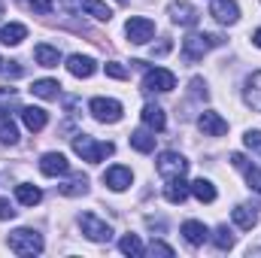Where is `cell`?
Returning a JSON list of instances; mask_svg holds the SVG:
<instances>
[{
	"label": "cell",
	"instance_id": "cell-1",
	"mask_svg": "<svg viewBox=\"0 0 261 258\" xmlns=\"http://www.w3.org/2000/svg\"><path fill=\"white\" fill-rule=\"evenodd\" d=\"M222 43H225L222 34H192V37L182 40V61H186V64H195V61H200L210 49H219Z\"/></svg>",
	"mask_w": 261,
	"mask_h": 258
},
{
	"label": "cell",
	"instance_id": "cell-2",
	"mask_svg": "<svg viewBox=\"0 0 261 258\" xmlns=\"http://www.w3.org/2000/svg\"><path fill=\"white\" fill-rule=\"evenodd\" d=\"M73 152L82 155V161L97 164V161H103L107 155H113L116 146H113V143H97V140H91L88 134H76V137H73Z\"/></svg>",
	"mask_w": 261,
	"mask_h": 258
},
{
	"label": "cell",
	"instance_id": "cell-3",
	"mask_svg": "<svg viewBox=\"0 0 261 258\" xmlns=\"http://www.w3.org/2000/svg\"><path fill=\"white\" fill-rule=\"evenodd\" d=\"M9 249L15 255H40L43 252V237L31 228H18L9 234Z\"/></svg>",
	"mask_w": 261,
	"mask_h": 258
},
{
	"label": "cell",
	"instance_id": "cell-4",
	"mask_svg": "<svg viewBox=\"0 0 261 258\" xmlns=\"http://www.w3.org/2000/svg\"><path fill=\"white\" fill-rule=\"evenodd\" d=\"M79 228H82V234H85L88 240H94V243H107V240L113 237V228H110L100 216H94V213H82V216H79Z\"/></svg>",
	"mask_w": 261,
	"mask_h": 258
},
{
	"label": "cell",
	"instance_id": "cell-5",
	"mask_svg": "<svg viewBox=\"0 0 261 258\" xmlns=\"http://www.w3.org/2000/svg\"><path fill=\"white\" fill-rule=\"evenodd\" d=\"M88 110H91V116H94L97 122H107V125L122 122V104L113 100V97H94V100L88 104Z\"/></svg>",
	"mask_w": 261,
	"mask_h": 258
},
{
	"label": "cell",
	"instance_id": "cell-6",
	"mask_svg": "<svg viewBox=\"0 0 261 258\" xmlns=\"http://www.w3.org/2000/svg\"><path fill=\"white\" fill-rule=\"evenodd\" d=\"M176 88V76L164 67H155V70H146L143 76V91H173Z\"/></svg>",
	"mask_w": 261,
	"mask_h": 258
},
{
	"label": "cell",
	"instance_id": "cell-7",
	"mask_svg": "<svg viewBox=\"0 0 261 258\" xmlns=\"http://www.w3.org/2000/svg\"><path fill=\"white\" fill-rule=\"evenodd\" d=\"M125 34H128L130 43H137V46H146V43L152 40V34H155V21H152V18H146V15L128 18V24H125Z\"/></svg>",
	"mask_w": 261,
	"mask_h": 258
},
{
	"label": "cell",
	"instance_id": "cell-8",
	"mask_svg": "<svg viewBox=\"0 0 261 258\" xmlns=\"http://www.w3.org/2000/svg\"><path fill=\"white\" fill-rule=\"evenodd\" d=\"M189 170V161L179 155V152H161L158 155V173L164 179H173V176H182Z\"/></svg>",
	"mask_w": 261,
	"mask_h": 258
},
{
	"label": "cell",
	"instance_id": "cell-9",
	"mask_svg": "<svg viewBox=\"0 0 261 258\" xmlns=\"http://www.w3.org/2000/svg\"><path fill=\"white\" fill-rule=\"evenodd\" d=\"M167 12H170V21H173V24H182V28H195L197 18H200V15H197V9H195V6H189L186 0L170 3V9H167Z\"/></svg>",
	"mask_w": 261,
	"mask_h": 258
},
{
	"label": "cell",
	"instance_id": "cell-10",
	"mask_svg": "<svg viewBox=\"0 0 261 258\" xmlns=\"http://www.w3.org/2000/svg\"><path fill=\"white\" fill-rule=\"evenodd\" d=\"M197 128L203 131L206 137H222V134H228V122H225L219 113L206 110V113H200V116H197Z\"/></svg>",
	"mask_w": 261,
	"mask_h": 258
},
{
	"label": "cell",
	"instance_id": "cell-11",
	"mask_svg": "<svg viewBox=\"0 0 261 258\" xmlns=\"http://www.w3.org/2000/svg\"><path fill=\"white\" fill-rule=\"evenodd\" d=\"M213 18L219 21V24H234L237 18H240V6H237V0H213Z\"/></svg>",
	"mask_w": 261,
	"mask_h": 258
},
{
	"label": "cell",
	"instance_id": "cell-12",
	"mask_svg": "<svg viewBox=\"0 0 261 258\" xmlns=\"http://www.w3.org/2000/svg\"><path fill=\"white\" fill-rule=\"evenodd\" d=\"M40 170L46 176H64V173H70V161H67L61 152H46L43 161H40Z\"/></svg>",
	"mask_w": 261,
	"mask_h": 258
},
{
	"label": "cell",
	"instance_id": "cell-13",
	"mask_svg": "<svg viewBox=\"0 0 261 258\" xmlns=\"http://www.w3.org/2000/svg\"><path fill=\"white\" fill-rule=\"evenodd\" d=\"M130 179H134L130 167H122V164H116V167H110V170L103 173V186H110L113 192H125L130 186Z\"/></svg>",
	"mask_w": 261,
	"mask_h": 258
},
{
	"label": "cell",
	"instance_id": "cell-14",
	"mask_svg": "<svg viewBox=\"0 0 261 258\" xmlns=\"http://www.w3.org/2000/svg\"><path fill=\"white\" fill-rule=\"evenodd\" d=\"M67 70H70L76 79H88V76H94L97 64H94V58H88V55H70V58H67Z\"/></svg>",
	"mask_w": 261,
	"mask_h": 258
},
{
	"label": "cell",
	"instance_id": "cell-15",
	"mask_svg": "<svg viewBox=\"0 0 261 258\" xmlns=\"http://www.w3.org/2000/svg\"><path fill=\"white\" fill-rule=\"evenodd\" d=\"M21 122H24V128L28 131H43L46 128V122H49V113L43 110V107H21Z\"/></svg>",
	"mask_w": 261,
	"mask_h": 258
},
{
	"label": "cell",
	"instance_id": "cell-16",
	"mask_svg": "<svg viewBox=\"0 0 261 258\" xmlns=\"http://www.w3.org/2000/svg\"><path fill=\"white\" fill-rule=\"evenodd\" d=\"M70 6H76V9H82V12H88V15H94L97 21H110V18H113V9H110L107 3H100V0H73Z\"/></svg>",
	"mask_w": 261,
	"mask_h": 258
},
{
	"label": "cell",
	"instance_id": "cell-17",
	"mask_svg": "<svg viewBox=\"0 0 261 258\" xmlns=\"http://www.w3.org/2000/svg\"><path fill=\"white\" fill-rule=\"evenodd\" d=\"M192 194L189 189V183L182 179V176H173V179H167V186H164V197L170 200V203H186V197Z\"/></svg>",
	"mask_w": 261,
	"mask_h": 258
},
{
	"label": "cell",
	"instance_id": "cell-18",
	"mask_svg": "<svg viewBox=\"0 0 261 258\" xmlns=\"http://www.w3.org/2000/svg\"><path fill=\"white\" fill-rule=\"evenodd\" d=\"M182 237H186L192 246H203V240L210 237V231H206V225H203V222L189 219V222H182Z\"/></svg>",
	"mask_w": 261,
	"mask_h": 258
},
{
	"label": "cell",
	"instance_id": "cell-19",
	"mask_svg": "<svg viewBox=\"0 0 261 258\" xmlns=\"http://www.w3.org/2000/svg\"><path fill=\"white\" fill-rule=\"evenodd\" d=\"M34 61L40 67H58L61 64V52H58L55 46H49V43H40V46L34 49Z\"/></svg>",
	"mask_w": 261,
	"mask_h": 258
},
{
	"label": "cell",
	"instance_id": "cell-20",
	"mask_svg": "<svg viewBox=\"0 0 261 258\" xmlns=\"http://www.w3.org/2000/svg\"><path fill=\"white\" fill-rule=\"evenodd\" d=\"M143 125L152 131H164L167 128V119H164V110L155 107V104H146L143 107Z\"/></svg>",
	"mask_w": 261,
	"mask_h": 258
},
{
	"label": "cell",
	"instance_id": "cell-21",
	"mask_svg": "<svg viewBox=\"0 0 261 258\" xmlns=\"http://www.w3.org/2000/svg\"><path fill=\"white\" fill-rule=\"evenodd\" d=\"M24 37H28V28H24V24H18V21H12V24H3V28H0V43H3V46H18Z\"/></svg>",
	"mask_w": 261,
	"mask_h": 258
},
{
	"label": "cell",
	"instance_id": "cell-22",
	"mask_svg": "<svg viewBox=\"0 0 261 258\" xmlns=\"http://www.w3.org/2000/svg\"><path fill=\"white\" fill-rule=\"evenodd\" d=\"M243 97H246V104H249L252 110H258L261 113V70L246 79V91H243Z\"/></svg>",
	"mask_w": 261,
	"mask_h": 258
},
{
	"label": "cell",
	"instance_id": "cell-23",
	"mask_svg": "<svg viewBox=\"0 0 261 258\" xmlns=\"http://www.w3.org/2000/svg\"><path fill=\"white\" fill-rule=\"evenodd\" d=\"M31 91H34L37 97H43V100H55V97L61 94V85H58V79H37V82L31 85Z\"/></svg>",
	"mask_w": 261,
	"mask_h": 258
},
{
	"label": "cell",
	"instance_id": "cell-24",
	"mask_svg": "<svg viewBox=\"0 0 261 258\" xmlns=\"http://www.w3.org/2000/svg\"><path fill=\"white\" fill-rule=\"evenodd\" d=\"M189 189H192V194H195L200 203H213V200H216V186H213L210 179H203V176H200V179H195Z\"/></svg>",
	"mask_w": 261,
	"mask_h": 258
},
{
	"label": "cell",
	"instance_id": "cell-25",
	"mask_svg": "<svg viewBox=\"0 0 261 258\" xmlns=\"http://www.w3.org/2000/svg\"><path fill=\"white\" fill-rule=\"evenodd\" d=\"M231 216H234V225H237L240 231H252V228H255V222H258V216H255L249 207H234V213H231Z\"/></svg>",
	"mask_w": 261,
	"mask_h": 258
},
{
	"label": "cell",
	"instance_id": "cell-26",
	"mask_svg": "<svg viewBox=\"0 0 261 258\" xmlns=\"http://www.w3.org/2000/svg\"><path fill=\"white\" fill-rule=\"evenodd\" d=\"M213 243H216V249H222V252H228V249H234V243H237V237H234V231H231L228 225H219V228L213 231Z\"/></svg>",
	"mask_w": 261,
	"mask_h": 258
},
{
	"label": "cell",
	"instance_id": "cell-27",
	"mask_svg": "<svg viewBox=\"0 0 261 258\" xmlns=\"http://www.w3.org/2000/svg\"><path fill=\"white\" fill-rule=\"evenodd\" d=\"M58 192L64 194V197H79V194L88 192V176H82V173H76L70 183H64V186H58Z\"/></svg>",
	"mask_w": 261,
	"mask_h": 258
},
{
	"label": "cell",
	"instance_id": "cell-28",
	"mask_svg": "<svg viewBox=\"0 0 261 258\" xmlns=\"http://www.w3.org/2000/svg\"><path fill=\"white\" fill-rule=\"evenodd\" d=\"M15 197H18L24 207H37V203L43 200V192H40L37 186H28V183H21V186H15Z\"/></svg>",
	"mask_w": 261,
	"mask_h": 258
},
{
	"label": "cell",
	"instance_id": "cell-29",
	"mask_svg": "<svg viewBox=\"0 0 261 258\" xmlns=\"http://www.w3.org/2000/svg\"><path fill=\"white\" fill-rule=\"evenodd\" d=\"M130 146H134L137 152L149 155V152L155 149V137H152L149 131H134V134H130Z\"/></svg>",
	"mask_w": 261,
	"mask_h": 258
},
{
	"label": "cell",
	"instance_id": "cell-30",
	"mask_svg": "<svg viewBox=\"0 0 261 258\" xmlns=\"http://www.w3.org/2000/svg\"><path fill=\"white\" fill-rule=\"evenodd\" d=\"M18 140V128H15V122L6 116V113H0V143H15Z\"/></svg>",
	"mask_w": 261,
	"mask_h": 258
},
{
	"label": "cell",
	"instance_id": "cell-31",
	"mask_svg": "<svg viewBox=\"0 0 261 258\" xmlns=\"http://www.w3.org/2000/svg\"><path fill=\"white\" fill-rule=\"evenodd\" d=\"M119 249L125 252V255H143V243H140V237L137 234H125L122 240H119Z\"/></svg>",
	"mask_w": 261,
	"mask_h": 258
},
{
	"label": "cell",
	"instance_id": "cell-32",
	"mask_svg": "<svg viewBox=\"0 0 261 258\" xmlns=\"http://www.w3.org/2000/svg\"><path fill=\"white\" fill-rule=\"evenodd\" d=\"M243 170H246V183H249V189H255V192L261 194V170L258 167H249V164H246Z\"/></svg>",
	"mask_w": 261,
	"mask_h": 258
},
{
	"label": "cell",
	"instance_id": "cell-33",
	"mask_svg": "<svg viewBox=\"0 0 261 258\" xmlns=\"http://www.w3.org/2000/svg\"><path fill=\"white\" fill-rule=\"evenodd\" d=\"M107 76H113V79H128V67H122L119 61H107Z\"/></svg>",
	"mask_w": 261,
	"mask_h": 258
},
{
	"label": "cell",
	"instance_id": "cell-34",
	"mask_svg": "<svg viewBox=\"0 0 261 258\" xmlns=\"http://www.w3.org/2000/svg\"><path fill=\"white\" fill-rule=\"evenodd\" d=\"M0 73H3V76H12V79H18V76L24 73V67L18 64V61H3V67H0Z\"/></svg>",
	"mask_w": 261,
	"mask_h": 258
},
{
	"label": "cell",
	"instance_id": "cell-35",
	"mask_svg": "<svg viewBox=\"0 0 261 258\" xmlns=\"http://www.w3.org/2000/svg\"><path fill=\"white\" fill-rule=\"evenodd\" d=\"M149 252H152V255H173V249H170L167 243H161V240H152Z\"/></svg>",
	"mask_w": 261,
	"mask_h": 258
},
{
	"label": "cell",
	"instance_id": "cell-36",
	"mask_svg": "<svg viewBox=\"0 0 261 258\" xmlns=\"http://www.w3.org/2000/svg\"><path fill=\"white\" fill-rule=\"evenodd\" d=\"M243 143H246L249 149H261V131H246Z\"/></svg>",
	"mask_w": 261,
	"mask_h": 258
},
{
	"label": "cell",
	"instance_id": "cell-37",
	"mask_svg": "<svg viewBox=\"0 0 261 258\" xmlns=\"http://www.w3.org/2000/svg\"><path fill=\"white\" fill-rule=\"evenodd\" d=\"M15 216V210H12V203L6 200V197H0V222H6V219H12Z\"/></svg>",
	"mask_w": 261,
	"mask_h": 258
},
{
	"label": "cell",
	"instance_id": "cell-38",
	"mask_svg": "<svg viewBox=\"0 0 261 258\" xmlns=\"http://www.w3.org/2000/svg\"><path fill=\"white\" fill-rule=\"evenodd\" d=\"M170 49H173V43H170V40H164V43H158V46H152V58H155V55H158V58H164V55H167Z\"/></svg>",
	"mask_w": 261,
	"mask_h": 258
},
{
	"label": "cell",
	"instance_id": "cell-39",
	"mask_svg": "<svg viewBox=\"0 0 261 258\" xmlns=\"http://www.w3.org/2000/svg\"><path fill=\"white\" fill-rule=\"evenodd\" d=\"M252 43H255V46H258V49H261V28H258V31H255V34H252Z\"/></svg>",
	"mask_w": 261,
	"mask_h": 258
},
{
	"label": "cell",
	"instance_id": "cell-40",
	"mask_svg": "<svg viewBox=\"0 0 261 258\" xmlns=\"http://www.w3.org/2000/svg\"><path fill=\"white\" fill-rule=\"evenodd\" d=\"M0 15H3V3H0Z\"/></svg>",
	"mask_w": 261,
	"mask_h": 258
},
{
	"label": "cell",
	"instance_id": "cell-41",
	"mask_svg": "<svg viewBox=\"0 0 261 258\" xmlns=\"http://www.w3.org/2000/svg\"><path fill=\"white\" fill-rule=\"evenodd\" d=\"M119 3H128V0H119Z\"/></svg>",
	"mask_w": 261,
	"mask_h": 258
},
{
	"label": "cell",
	"instance_id": "cell-42",
	"mask_svg": "<svg viewBox=\"0 0 261 258\" xmlns=\"http://www.w3.org/2000/svg\"><path fill=\"white\" fill-rule=\"evenodd\" d=\"M0 67H3V61H0Z\"/></svg>",
	"mask_w": 261,
	"mask_h": 258
}]
</instances>
